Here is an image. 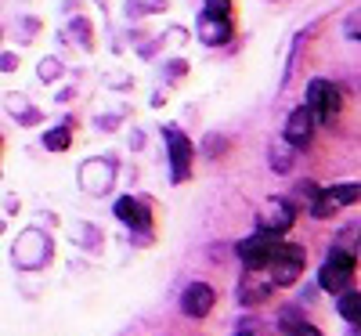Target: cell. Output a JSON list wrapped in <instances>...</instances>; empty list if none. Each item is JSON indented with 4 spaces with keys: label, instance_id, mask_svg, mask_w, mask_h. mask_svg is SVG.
<instances>
[{
    "label": "cell",
    "instance_id": "5",
    "mask_svg": "<svg viewBox=\"0 0 361 336\" xmlns=\"http://www.w3.org/2000/svg\"><path fill=\"white\" fill-rule=\"evenodd\" d=\"M166 148H170V177L188 181L192 177V141L177 127H166Z\"/></svg>",
    "mask_w": 361,
    "mask_h": 336
},
{
    "label": "cell",
    "instance_id": "9",
    "mask_svg": "<svg viewBox=\"0 0 361 336\" xmlns=\"http://www.w3.org/2000/svg\"><path fill=\"white\" fill-rule=\"evenodd\" d=\"M116 217L127 221L134 232H148V228H152V210H148L141 199H130V196H123L116 203Z\"/></svg>",
    "mask_w": 361,
    "mask_h": 336
},
{
    "label": "cell",
    "instance_id": "2",
    "mask_svg": "<svg viewBox=\"0 0 361 336\" xmlns=\"http://www.w3.org/2000/svg\"><path fill=\"white\" fill-rule=\"evenodd\" d=\"M357 268V257L347 253V250H333L329 253V260L322 264V275H318V282L325 293H343L350 289V275Z\"/></svg>",
    "mask_w": 361,
    "mask_h": 336
},
{
    "label": "cell",
    "instance_id": "16",
    "mask_svg": "<svg viewBox=\"0 0 361 336\" xmlns=\"http://www.w3.org/2000/svg\"><path fill=\"white\" fill-rule=\"evenodd\" d=\"M289 336H322V332H318L314 325H304V322H300V325H296V329H293Z\"/></svg>",
    "mask_w": 361,
    "mask_h": 336
},
{
    "label": "cell",
    "instance_id": "17",
    "mask_svg": "<svg viewBox=\"0 0 361 336\" xmlns=\"http://www.w3.org/2000/svg\"><path fill=\"white\" fill-rule=\"evenodd\" d=\"M238 336H250V332H238Z\"/></svg>",
    "mask_w": 361,
    "mask_h": 336
},
{
    "label": "cell",
    "instance_id": "1",
    "mask_svg": "<svg viewBox=\"0 0 361 336\" xmlns=\"http://www.w3.org/2000/svg\"><path fill=\"white\" fill-rule=\"evenodd\" d=\"M304 246H293V242H279L275 253L267 257L264 271H267V279L275 282V286H293L300 275H304Z\"/></svg>",
    "mask_w": 361,
    "mask_h": 336
},
{
    "label": "cell",
    "instance_id": "6",
    "mask_svg": "<svg viewBox=\"0 0 361 336\" xmlns=\"http://www.w3.org/2000/svg\"><path fill=\"white\" fill-rule=\"evenodd\" d=\"M293 221H296V206H293L289 199L275 196V199H267V206H264V213H260V232L286 235V232L293 228Z\"/></svg>",
    "mask_w": 361,
    "mask_h": 336
},
{
    "label": "cell",
    "instance_id": "12",
    "mask_svg": "<svg viewBox=\"0 0 361 336\" xmlns=\"http://www.w3.org/2000/svg\"><path fill=\"white\" fill-rule=\"evenodd\" d=\"M336 296H340V304H336L340 315L357 325V315H361V296H357V289H343V293H336Z\"/></svg>",
    "mask_w": 361,
    "mask_h": 336
},
{
    "label": "cell",
    "instance_id": "14",
    "mask_svg": "<svg viewBox=\"0 0 361 336\" xmlns=\"http://www.w3.org/2000/svg\"><path fill=\"white\" fill-rule=\"evenodd\" d=\"M333 210H336V203H329L322 192L314 196V206H311V213H314V217L322 221V217H333Z\"/></svg>",
    "mask_w": 361,
    "mask_h": 336
},
{
    "label": "cell",
    "instance_id": "15",
    "mask_svg": "<svg viewBox=\"0 0 361 336\" xmlns=\"http://www.w3.org/2000/svg\"><path fill=\"white\" fill-rule=\"evenodd\" d=\"M228 11H231V0H206V15H221V18H228Z\"/></svg>",
    "mask_w": 361,
    "mask_h": 336
},
{
    "label": "cell",
    "instance_id": "3",
    "mask_svg": "<svg viewBox=\"0 0 361 336\" xmlns=\"http://www.w3.org/2000/svg\"><path fill=\"white\" fill-rule=\"evenodd\" d=\"M282 242V235H271V232H257L250 239L238 242V260L246 264V271H264L267 257L275 253V246Z\"/></svg>",
    "mask_w": 361,
    "mask_h": 336
},
{
    "label": "cell",
    "instance_id": "4",
    "mask_svg": "<svg viewBox=\"0 0 361 336\" xmlns=\"http://www.w3.org/2000/svg\"><path fill=\"white\" fill-rule=\"evenodd\" d=\"M340 105H343V98H340V90L329 80H314L307 87V109H311L314 119H336Z\"/></svg>",
    "mask_w": 361,
    "mask_h": 336
},
{
    "label": "cell",
    "instance_id": "8",
    "mask_svg": "<svg viewBox=\"0 0 361 336\" xmlns=\"http://www.w3.org/2000/svg\"><path fill=\"white\" fill-rule=\"evenodd\" d=\"M214 300H217L214 286H206V282H192V286L185 289V296H180V311H185L188 318H202V315H209Z\"/></svg>",
    "mask_w": 361,
    "mask_h": 336
},
{
    "label": "cell",
    "instance_id": "13",
    "mask_svg": "<svg viewBox=\"0 0 361 336\" xmlns=\"http://www.w3.org/2000/svg\"><path fill=\"white\" fill-rule=\"evenodd\" d=\"M69 141H73V134H69L66 127H58V131H47V134H44V145H47L51 152H66Z\"/></svg>",
    "mask_w": 361,
    "mask_h": 336
},
{
    "label": "cell",
    "instance_id": "7",
    "mask_svg": "<svg viewBox=\"0 0 361 336\" xmlns=\"http://www.w3.org/2000/svg\"><path fill=\"white\" fill-rule=\"evenodd\" d=\"M282 138H286L293 148H307V145H311V138H314V116H311L307 105H300V109L289 112L286 127H282Z\"/></svg>",
    "mask_w": 361,
    "mask_h": 336
},
{
    "label": "cell",
    "instance_id": "11",
    "mask_svg": "<svg viewBox=\"0 0 361 336\" xmlns=\"http://www.w3.org/2000/svg\"><path fill=\"white\" fill-rule=\"evenodd\" d=\"M322 196L329 203H336V206H350V203H357L361 188H357V181H354V185H333V188H325Z\"/></svg>",
    "mask_w": 361,
    "mask_h": 336
},
{
    "label": "cell",
    "instance_id": "10",
    "mask_svg": "<svg viewBox=\"0 0 361 336\" xmlns=\"http://www.w3.org/2000/svg\"><path fill=\"white\" fill-rule=\"evenodd\" d=\"M199 37H202V44H209V47L228 44V40H231V22L221 18V15H202V18H199Z\"/></svg>",
    "mask_w": 361,
    "mask_h": 336
}]
</instances>
